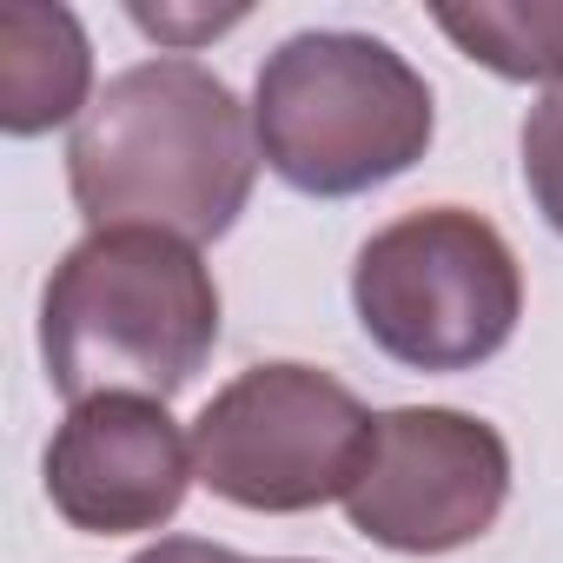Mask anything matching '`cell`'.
Returning a JSON list of instances; mask_svg holds the SVG:
<instances>
[{"label":"cell","mask_w":563,"mask_h":563,"mask_svg":"<svg viewBox=\"0 0 563 563\" xmlns=\"http://www.w3.org/2000/svg\"><path fill=\"white\" fill-rule=\"evenodd\" d=\"M252 179V113L192 54H159L113 74L67 140V186L93 232L153 225L206 245L239 225Z\"/></svg>","instance_id":"6da1fadb"},{"label":"cell","mask_w":563,"mask_h":563,"mask_svg":"<svg viewBox=\"0 0 563 563\" xmlns=\"http://www.w3.org/2000/svg\"><path fill=\"white\" fill-rule=\"evenodd\" d=\"M219 345V286L199 245L153 225H107L60 252L41 292V358L67 405L173 398Z\"/></svg>","instance_id":"7a4b0ae2"},{"label":"cell","mask_w":563,"mask_h":563,"mask_svg":"<svg viewBox=\"0 0 563 563\" xmlns=\"http://www.w3.org/2000/svg\"><path fill=\"white\" fill-rule=\"evenodd\" d=\"M438 107L424 74L378 34L312 27L278 41L252 87L258 159L306 199H358L424 159Z\"/></svg>","instance_id":"3957f363"},{"label":"cell","mask_w":563,"mask_h":563,"mask_svg":"<svg viewBox=\"0 0 563 563\" xmlns=\"http://www.w3.org/2000/svg\"><path fill=\"white\" fill-rule=\"evenodd\" d=\"M365 339L405 372H477L523 319L510 239L471 206H418L378 225L352 265Z\"/></svg>","instance_id":"277c9868"},{"label":"cell","mask_w":563,"mask_h":563,"mask_svg":"<svg viewBox=\"0 0 563 563\" xmlns=\"http://www.w3.org/2000/svg\"><path fill=\"white\" fill-rule=\"evenodd\" d=\"M372 444V411L352 385L319 365H252L206 398L192 418V471L212 497L299 517L319 504H345Z\"/></svg>","instance_id":"5b68a950"},{"label":"cell","mask_w":563,"mask_h":563,"mask_svg":"<svg viewBox=\"0 0 563 563\" xmlns=\"http://www.w3.org/2000/svg\"><path fill=\"white\" fill-rule=\"evenodd\" d=\"M510 504V444L497 424L451 405H398L372 418L345 517L365 543L398 556H444L477 543Z\"/></svg>","instance_id":"8992f818"},{"label":"cell","mask_w":563,"mask_h":563,"mask_svg":"<svg viewBox=\"0 0 563 563\" xmlns=\"http://www.w3.org/2000/svg\"><path fill=\"white\" fill-rule=\"evenodd\" d=\"M192 477V438L159 398L113 391L67 405L47 444V497L87 537H133L173 523Z\"/></svg>","instance_id":"52a82bcc"},{"label":"cell","mask_w":563,"mask_h":563,"mask_svg":"<svg viewBox=\"0 0 563 563\" xmlns=\"http://www.w3.org/2000/svg\"><path fill=\"white\" fill-rule=\"evenodd\" d=\"M93 107V41L74 8L8 0L0 8V126L14 140H41L54 126H80Z\"/></svg>","instance_id":"ba28073f"},{"label":"cell","mask_w":563,"mask_h":563,"mask_svg":"<svg viewBox=\"0 0 563 563\" xmlns=\"http://www.w3.org/2000/svg\"><path fill=\"white\" fill-rule=\"evenodd\" d=\"M438 27L497 80L563 87V0H471V8H438Z\"/></svg>","instance_id":"9c48e42d"},{"label":"cell","mask_w":563,"mask_h":563,"mask_svg":"<svg viewBox=\"0 0 563 563\" xmlns=\"http://www.w3.org/2000/svg\"><path fill=\"white\" fill-rule=\"evenodd\" d=\"M523 186H530V206L543 212V225L563 239V87H550L523 113Z\"/></svg>","instance_id":"30bf717a"},{"label":"cell","mask_w":563,"mask_h":563,"mask_svg":"<svg viewBox=\"0 0 563 563\" xmlns=\"http://www.w3.org/2000/svg\"><path fill=\"white\" fill-rule=\"evenodd\" d=\"M133 21H140L146 34H159V41H179V54H186L192 41L219 34V27H239V21H245V8H232V14H173V8H133Z\"/></svg>","instance_id":"8fae6325"},{"label":"cell","mask_w":563,"mask_h":563,"mask_svg":"<svg viewBox=\"0 0 563 563\" xmlns=\"http://www.w3.org/2000/svg\"><path fill=\"white\" fill-rule=\"evenodd\" d=\"M133 563H252V556H239V550H225V543H206V537H159V543H146Z\"/></svg>","instance_id":"7c38bea8"},{"label":"cell","mask_w":563,"mask_h":563,"mask_svg":"<svg viewBox=\"0 0 563 563\" xmlns=\"http://www.w3.org/2000/svg\"><path fill=\"white\" fill-rule=\"evenodd\" d=\"M265 563H306V556H265Z\"/></svg>","instance_id":"4fadbf2b"}]
</instances>
